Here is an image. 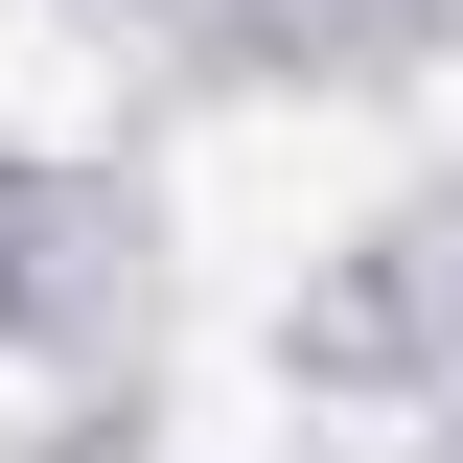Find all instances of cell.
Masks as SVG:
<instances>
[{"label":"cell","instance_id":"6da1fadb","mask_svg":"<svg viewBox=\"0 0 463 463\" xmlns=\"http://www.w3.org/2000/svg\"><path fill=\"white\" fill-rule=\"evenodd\" d=\"M347 209H371V116H232L185 163V255H232V279H301Z\"/></svg>","mask_w":463,"mask_h":463},{"label":"cell","instance_id":"7a4b0ae2","mask_svg":"<svg viewBox=\"0 0 463 463\" xmlns=\"http://www.w3.org/2000/svg\"><path fill=\"white\" fill-rule=\"evenodd\" d=\"M70 139H116V47L93 24H0V163H70Z\"/></svg>","mask_w":463,"mask_h":463}]
</instances>
